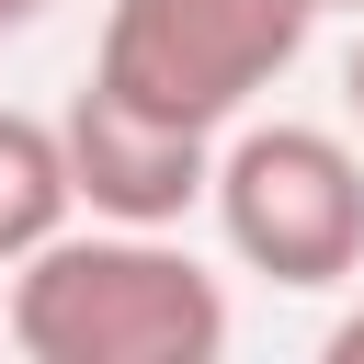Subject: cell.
<instances>
[{
  "mask_svg": "<svg viewBox=\"0 0 364 364\" xmlns=\"http://www.w3.org/2000/svg\"><path fill=\"white\" fill-rule=\"evenodd\" d=\"M341 102H353V125H364V34L341 46Z\"/></svg>",
  "mask_w": 364,
  "mask_h": 364,
  "instance_id": "obj_7",
  "label": "cell"
},
{
  "mask_svg": "<svg viewBox=\"0 0 364 364\" xmlns=\"http://www.w3.org/2000/svg\"><path fill=\"white\" fill-rule=\"evenodd\" d=\"M57 0H0V34H23V23H46Z\"/></svg>",
  "mask_w": 364,
  "mask_h": 364,
  "instance_id": "obj_8",
  "label": "cell"
},
{
  "mask_svg": "<svg viewBox=\"0 0 364 364\" xmlns=\"http://www.w3.org/2000/svg\"><path fill=\"white\" fill-rule=\"evenodd\" d=\"M307 34H318L307 0H114L91 46V91H114L148 125L228 136L307 57Z\"/></svg>",
  "mask_w": 364,
  "mask_h": 364,
  "instance_id": "obj_2",
  "label": "cell"
},
{
  "mask_svg": "<svg viewBox=\"0 0 364 364\" xmlns=\"http://www.w3.org/2000/svg\"><path fill=\"white\" fill-rule=\"evenodd\" d=\"M57 148H68V205H91L102 228H182L205 205V171H216V136L148 125L114 91H80L57 114Z\"/></svg>",
  "mask_w": 364,
  "mask_h": 364,
  "instance_id": "obj_4",
  "label": "cell"
},
{
  "mask_svg": "<svg viewBox=\"0 0 364 364\" xmlns=\"http://www.w3.org/2000/svg\"><path fill=\"white\" fill-rule=\"evenodd\" d=\"M68 216H80V205H68V148H57V125L23 114V102H0V273H11L23 250H46Z\"/></svg>",
  "mask_w": 364,
  "mask_h": 364,
  "instance_id": "obj_5",
  "label": "cell"
},
{
  "mask_svg": "<svg viewBox=\"0 0 364 364\" xmlns=\"http://www.w3.org/2000/svg\"><path fill=\"white\" fill-rule=\"evenodd\" d=\"M307 11H364V0H307Z\"/></svg>",
  "mask_w": 364,
  "mask_h": 364,
  "instance_id": "obj_9",
  "label": "cell"
},
{
  "mask_svg": "<svg viewBox=\"0 0 364 364\" xmlns=\"http://www.w3.org/2000/svg\"><path fill=\"white\" fill-rule=\"evenodd\" d=\"M318 353H330V364H364V307H341V318H330V341H318Z\"/></svg>",
  "mask_w": 364,
  "mask_h": 364,
  "instance_id": "obj_6",
  "label": "cell"
},
{
  "mask_svg": "<svg viewBox=\"0 0 364 364\" xmlns=\"http://www.w3.org/2000/svg\"><path fill=\"white\" fill-rule=\"evenodd\" d=\"M0 341L23 364H216L228 353V284L171 228H57L11 262Z\"/></svg>",
  "mask_w": 364,
  "mask_h": 364,
  "instance_id": "obj_1",
  "label": "cell"
},
{
  "mask_svg": "<svg viewBox=\"0 0 364 364\" xmlns=\"http://www.w3.org/2000/svg\"><path fill=\"white\" fill-rule=\"evenodd\" d=\"M205 205L228 228V250L273 284H353L364 273V159L330 136V125H239L205 171Z\"/></svg>",
  "mask_w": 364,
  "mask_h": 364,
  "instance_id": "obj_3",
  "label": "cell"
}]
</instances>
